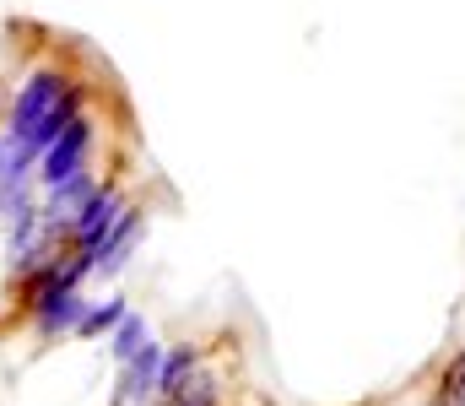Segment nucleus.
<instances>
[{
	"instance_id": "obj_4",
	"label": "nucleus",
	"mask_w": 465,
	"mask_h": 406,
	"mask_svg": "<svg viewBox=\"0 0 465 406\" xmlns=\"http://www.w3.org/2000/svg\"><path fill=\"white\" fill-rule=\"evenodd\" d=\"M124 212H130L124 190H119V184H98V190L87 195V206L76 212V223H71V250L93 255V250H98V244L109 239V228H114Z\"/></svg>"
},
{
	"instance_id": "obj_7",
	"label": "nucleus",
	"mask_w": 465,
	"mask_h": 406,
	"mask_svg": "<svg viewBox=\"0 0 465 406\" xmlns=\"http://www.w3.org/2000/svg\"><path fill=\"white\" fill-rule=\"evenodd\" d=\"M201 374V347H163V374H157V401H173L190 380Z\"/></svg>"
},
{
	"instance_id": "obj_3",
	"label": "nucleus",
	"mask_w": 465,
	"mask_h": 406,
	"mask_svg": "<svg viewBox=\"0 0 465 406\" xmlns=\"http://www.w3.org/2000/svg\"><path fill=\"white\" fill-rule=\"evenodd\" d=\"M27 314H33L44 342L76 336V325L87 314V298H82V287H38V292H27Z\"/></svg>"
},
{
	"instance_id": "obj_2",
	"label": "nucleus",
	"mask_w": 465,
	"mask_h": 406,
	"mask_svg": "<svg viewBox=\"0 0 465 406\" xmlns=\"http://www.w3.org/2000/svg\"><path fill=\"white\" fill-rule=\"evenodd\" d=\"M87 157H93V120H71L65 131L54 135L44 152H38V190H54L76 173H87Z\"/></svg>"
},
{
	"instance_id": "obj_8",
	"label": "nucleus",
	"mask_w": 465,
	"mask_h": 406,
	"mask_svg": "<svg viewBox=\"0 0 465 406\" xmlns=\"http://www.w3.org/2000/svg\"><path fill=\"white\" fill-rule=\"evenodd\" d=\"M146 342H152V325H146V320L130 309V314L119 320L114 331H109V358H114V363H130V358H135Z\"/></svg>"
},
{
	"instance_id": "obj_6",
	"label": "nucleus",
	"mask_w": 465,
	"mask_h": 406,
	"mask_svg": "<svg viewBox=\"0 0 465 406\" xmlns=\"http://www.w3.org/2000/svg\"><path fill=\"white\" fill-rule=\"evenodd\" d=\"M141 233H146V212H141V206H130L114 228H109V239L93 250V276H119V271H124V261L135 255Z\"/></svg>"
},
{
	"instance_id": "obj_1",
	"label": "nucleus",
	"mask_w": 465,
	"mask_h": 406,
	"mask_svg": "<svg viewBox=\"0 0 465 406\" xmlns=\"http://www.w3.org/2000/svg\"><path fill=\"white\" fill-rule=\"evenodd\" d=\"M82 109H87V87L71 82L65 71L44 65V71H33L16 87V104H11V125L5 131L16 135V141H27L33 152H44L71 120H82Z\"/></svg>"
},
{
	"instance_id": "obj_5",
	"label": "nucleus",
	"mask_w": 465,
	"mask_h": 406,
	"mask_svg": "<svg viewBox=\"0 0 465 406\" xmlns=\"http://www.w3.org/2000/svg\"><path fill=\"white\" fill-rule=\"evenodd\" d=\"M157 374H163V347H157V342H146L130 363H119L114 406H152V401H157Z\"/></svg>"
},
{
	"instance_id": "obj_9",
	"label": "nucleus",
	"mask_w": 465,
	"mask_h": 406,
	"mask_svg": "<svg viewBox=\"0 0 465 406\" xmlns=\"http://www.w3.org/2000/svg\"><path fill=\"white\" fill-rule=\"evenodd\" d=\"M124 314H130V303H124V298H104V303H87V314H82L76 336H82V342H93V336H109V331H114Z\"/></svg>"
},
{
	"instance_id": "obj_10",
	"label": "nucleus",
	"mask_w": 465,
	"mask_h": 406,
	"mask_svg": "<svg viewBox=\"0 0 465 406\" xmlns=\"http://www.w3.org/2000/svg\"><path fill=\"white\" fill-rule=\"evenodd\" d=\"M157 406H223V385H217L212 374H195L173 401H157Z\"/></svg>"
}]
</instances>
